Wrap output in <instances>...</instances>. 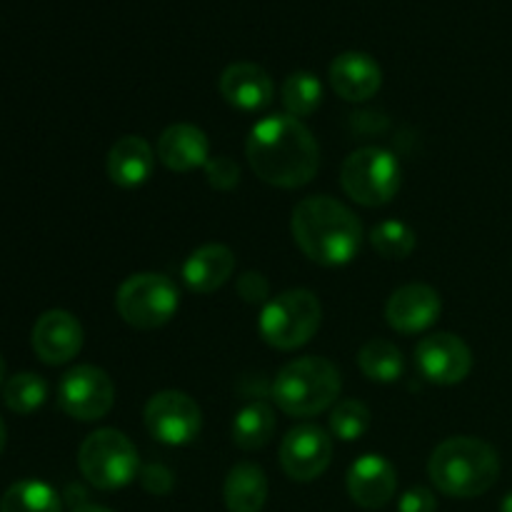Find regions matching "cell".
<instances>
[{
  "mask_svg": "<svg viewBox=\"0 0 512 512\" xmlns=\"http://www.w3.org/2000/svg\"><path fill=\"white\" fill-rule=\"evenodd\" d=\"M245 155L263 183L275 188H300L320 168V148L308 128L293 115H268L253 125Z\"/></svg>",
  "mask_w": 512,
  "mask_h": 512,
  "instance_id": "obj_1",
  "label": "cell"
},
{
  "mask_svg": "<svg viewBox=\"0 0 512 512\" xmlns=\"http://www.w3.org/2000/svg\"><path fill=\"white\" fill-rule=\"evenodd\" d=\"M293 240L305 258L325 268L348 265L363 245L358 215L330 195H310L293 208Z\"/></svg>",
  "mask_w": 512,
  "mask_h": 512,
  "instance_id": "obj_2",
  "label": "cell"
},
{
  "mask_svg": "<svg viewBox=\"0 0 512 512\" xmlns=\"http://www.w3.org/2000/svg\"><path fill=\"white\" fill-rule=\"evenodd\" d=\"M428 475L435 488L450 498H478L498 480V450L470 435L448 438L430 455Z\"/></svg>",
  "mask_w": 512,
  "mask_h": 512,
  "instance_id": "obj_3",
  "label": "cell"
},
{
  "mask_svg": "<svg viewBox=\"0 0 512 512\" xmlns=\"http://www.w3.org/2000/svg\"><path fill=\"white\" fill-rule=\"evenodd\" d=\"M343 380L340 370L320 355H305L285 363L273 380L275 405L293 418H310L338 400Z\"/></svg>",
  "mask_w": 512,
  "mask_h": 512,
  "instance_id": "obj_4",
  "label": "cell"
},
{
  "mask_svg": "<svg viewBox=\"0 0 512 512\" xmlns=\"http://www.w3.org/2000/svg\"><path fill=\"white\" fill-rule=\"evenodd\" d=\"M83 478L98 490H120L140 475V458L133 440L113 428H100L78 450Z\"/></svg>",
  "mask_w": 512,
  "mask_h": 512,
  "instance_id": "obj_5",
  "label": "cell"
},
{
  "mask_svg": "<svg viewBox=\"0 0 512 512\" xmlns=\"http://www.w3.org/2000/svg\"><path fill=\"white\" fill-rule=\"evenodd\" d=\"M323 308L315 293L305 288L285 290L270 300L258 320V330L270 348L295 350L308 343L320 328Z\"/></svg>",
  "mask_w": 512,
  "mask_h": 512,
  "instance_id": "obj_6",
  "label": "cell"
},
{
  "mask_svg": "<svg viewBox=\"0 0 512 512\" xmlns=\"http://www.w3.org/2000/svg\"><path fill=\"white\" fill-rule=\"evenodd\" d=\"M115 308L128 325L138 330L163 328L180 308V293L163 273H135L115 293Z\"/></svg>",
  "mask_w": 512,
  "mask_h": 512,
  "instance_id": "obj_7",
  "label": "cell"
},
{
  "mask_svg": "<svg viewBox=\"0 0 512 512\" xmlns=\"http://www.w3.org/2000/svg\"><path fill=\"white\" fill-rule=\"evenodd\" d=\"M340 185L355 203L365 208L388 205L400 190V163L385 148L353 150L340 168Z\"/></svg>",
  "mask_w": 512,
  "mask_h": 512,
  "instance_id": "obj_8",
  "label": "cell"
},
{
  "mask_svg": "<svg viewBox=\"0 0 512 512\" xmlns=\"http://www.w3.org/2000/svg\"><path fill=\"white\" fill-rule=\"evenodd\" d=\"M143 420L148 433L158 443L170 448L190 445L203 428L200 405L183 390H163L148 400L143 410Z\"/></svg>",
  "mask_w": 512,
  "mask_h": 512,
  "instance_id": "obj_9",
  "label": "cell"
},
{
  "mask_svg": "<svg viewBox=\"0 0 512 512\" xmlns=\"http://www.w3.org/2000/svg\"><path fill=\"white\" fill-rule=\"evenodd\" d=\"M115 385L103 368L75 365L60 378L58 405L65 415L83 423L105 418L113 410Z\"/></svg>",
  "mask_w": 512,
  "mask_h": 512,
  "instance_id": "obj_10",
  "label": "cell"
},
{
  "mask_svg": "<svg viewBox=\"0 0 512 512\" xmlns=\"http://www.w3.org/2000/svg\"><path fill=\"white\" fill-rule=\"evenodd\" d=\"M333 460V438L320 425L305 423L290 430L280 443V465L298 483H310L328 470Z\"/></svg>",
  "mask_w": 512,
  "mask_h": 512,
  "instance_id": "obj_11",
  "label": "cell"
},
{
  "mask_svg": "<svg viewBox=\"0 0 512 512\" xmlns=\"http://www.w3.org/2000/svg\"><path fill=\"white\" fill-rule=\"evenodd\" d=\"M415 365L428 383L458 385L473 370V353L458 335L433 333L415 348Z\"/></svg>",
  "mask_w": 512,
  "mask_h": 512,
  "instance_id": "obj_12",
  "label": "cell"
},
{
  "mask_svg": "<svg viewBox=\"0 0 512 512\" xmlns=\"http://www.w3.org/2000/svg\"><path fill=\"white\" fill-rule=\"evenodd\" d=\"M30 340L45 365H65L83 350V325L68 310H48L35 320Z\"/></svg>",
  "mask_w": 512,
  "mask_h": 512,
  "instance_id": "obj_13",
  "label": "cell"
},
{
  "mask_svg": "<svg viewBox=\"0 0 512 512\" xmlns=\"http://www.w3.org/2000/svg\"><path fill=\"white\" fill-rule=\"evenodd\" d=\"M440 303L438 290L425 283H410L395 290L385 305V320L398 333H423L438 323Z\"/></svg>",
  "mask_w": 512,
  "mask_h": 512,
  "instance_id": "obj_14",
  "label": "cell"
},
{
  "mask_svg": "<svg viewBox=\"0 0 512 512\" xmlns=\"http://www.w3.org/2000/svg\"><path fill=\"white\" fill-rule=\"evenodd\" d=\"M398 488V473L383 455L368 453L355 460L348 470V493L353 503L365 510H378L393 500Z\"/></svg>",
  "mask_w": 512,
  "mask_h": 512,
  "instance_id": "obj_15",
  "label": "cell"
},
{
  "mask_svg": "<svg viewBox=\"0 0 512 512\" xmlns=\"http://www.w3.org/2000/svg\"><path fill=\"white\" fill-rule=\"evenodd\" d=\"M330 85L343 100L363 103V100H370L380 90L383 70L368 53L348 50V53H340L330 63Z\"/></svg>",
  "mask_w": 512,
  "mask_h": 512,
  "instance_id": "obj_16",
  "label": "cell"
},
{
  "mask_svg": "<svg viewBox=\"0 0 512 512\" xmlns=\"http://www.w3.org/2000/svg\"><path fill=\"white\" fill-rule=\"evenodd\" d=\"M225 103L238 110H263L273 103L275 85L270 75L255 63H233L223 70L218 80Z\"/></svg>",
  "mask_w": 512,
  "mask_h": 512,
  "instance_id": "obj_17",
  "label": "cell"
},
{
  "mask_svg": "<svg viewBox=\"0 0 512 512\" xmlns=\"http://www.w3.org/2000/svg\"><path fill=\"white\" fill-rule=\"evenodd\" d=\"M158 160L173 173L205 168L210 160V140L198 125L175 123L158 138Z\"/></svg>",
  "mask_w": 512,
  "mask_h": 512,
  "instance_id": "obj_18",
  "label": "cell"
},
{
  "mask_svg": "<svg viewBox=\"0 0 512 512\" xmlns=\"http://www.w3.org/2000/svg\"><path fill=\"white\" fill-rule=\"evenodd\" d=\"M235 270V255L228 245L208 243L193 250L190 258L183 263V283L193 293L208 295L223 288Z\"/></svg>",
  "mask_w": 512,
  "mask_h": 512,
  "instance_id": "obj_19",
  "label": "cell"
},
{
  "mask_svg": "<svg viewBox=\"0 0 512 512\" xmlns=\"http://www.w3.org/2000/svg\"><path fill=\"white\" fill-rule=\"evenodd\" d=\"M155 168V150L140 135H123L108 153V178L120 188H140Z\"/></svg>",
  "mask_w": 512,
  "mask_h": 512,
  "instance_id": "obj_20",
  "label": "cell"
},
{
  "mask_svg": "<svg viewBox=\"0 0 512 512\" xmlns=\"http://www.w3.org/2000/svg\"><path fill=\"white\" fill-rule=\"evenodd\" d=\"M225 505L230 512H260L268 500V478L255 463H238L225 478Z\"/></svg>",
  "mask_w": 512,
  "mask_h": 512,
  "instance_id": "obj_21",
  "label": "cell"
},
{
  "mask_svg": "<svg viewBox=\"0 0 512 512\" xmlns=\"http://www.w3.org/2000/svg\"><path fill=\"white\" fill-rule=\"evenodd\" d=\"M275 433V413L263 400L243 405L233 420V440L240 450H260Z\"/></svg>",
  "mask_w": 512,
  "mask_h": 512,
  "instance_id": "obj_22",
  "label": "cell"
},
{
  "mask_svg": "<svg viewBox=\"0 0 512 512\" xmlns=\"http://www.w3.org/2000/svg\"><path fill=\"white\" fill-rule=\"evenodd\" d=\"M358 368L373 383H395L403 378L405 360L398 345L385 338H373L358 350Z\"/></svg>",
  "mask_w": 512,
  "mask_h": 512,
  "instance_id": "obj_23",
  "label": "cell"
},
{
  "mask_svg": "<svg viewBox=\"0 0 512 512\" xmlns=\"http://www.w3.org/2000/svg\"><path fill=\"white\" fill-rule=\"evenodd\" d=\"M0 512H63V503L43 480H20L5 490Z\"/></svg>",
  "mask_w": 512,
  "mask_h": 512,
  "instance_id": "obj_24",
  "label": "cell"
},
{
  "mask_svg": "<svg viewBox=\"0 0 512 512\" xmlns=\"http://www.w3.org/2000/svg\"><path fill=\"white\" fill-rule=\"evenodd\" d=\"M280 100H283L285 110L293 118H308L323 103V83L315 78L313 73H305V70H298V73L288 75L283 80V88H280Z\"/></svg>",
  "mask_w": 512,
  "mask_h": 512,
  "instance_id": "obj_25",
  "label": "cell"
},
{
  "mask_svg": "<svg viewBox=\"0 0 512 512\" xmlns=\"http://www.w3.org/2000/svg\"><path fill=\"white\" fill-rule=\"evenodd\" d=\"M370 245L385 260H405L418 245V235L403 220H383L370 230Z\"/></svg>",
  "mask_w": 512,
  "mask_h": 512,
  "instance_id": "obj_26",
  "label": "cell"
},
{
  "mask_svg": "<svg viewBox=\"0 0 512 512\" xmlns=\"http://www.w3.org/2000/svg\"><path fill=\"white\" fill-rule=\"evenodd\" d=\"M48 400V383L35 373H18L3 388L5 408L18 415H30Z\"/></svg>",
  "mask_w": 512,
  "mask_h": 512,
  "instance_id": "obj_27",
  "label": "cell"
},
{
  "mask_svg": "<svg viewBox=\"0 0 512 512\" xmlns=\"http://www.w3.org/2000/svg\"><path fill=\"white\" fill-rule=\"evenodd\" d=\"M370 410L360 400H340L330 413V433L343 443H355L370 428Z\"/></svg>",
  "mask_w": 512,
  "mask_h": 512,
  "instance_id": "obj_28",
  "label": "cell"
},
{
  "mask_svg": "<svg viewBox=\"0 0 512 512\" xmlns=\"http://www.w3.org/2000/svg\"><path fill=\"white\" fill-rule=\"evenodd\" d=\"M205 175L215 190H233L240 183V165L230 155H218L205 163Z\"/></svg>",
  "mask_w": 512,
  "mask_h": 512,
  "instance_id": "obj_29",
  "label": "cell"
},
{
  "mask_svg": "<svg viewBox=\"0 0 512 512\" xmlns=\"http://www.w3.org/2000/svg\"><path fill=\"white\" fill-rule=\"evenodd\" d=\"M138 478H140V485H143L150 495H168L175 485L173 473H170L163 463L143 465Z\"/></svg>",
  "mask_w": 512,
  "mask_h": 512,
  "instance_id": "obj_30",
  "label": "cell"
},
{
  "mask_svg": "<svg viewBox=\"0 0 512 512\" xmlns=\"http://www.w3.org/2000/svg\"><path fill=\"white\" fill-rule=\"evenodd\" d=\"M438 510V500H435L433 490L415 485V488L405 490L398 500V512H435Z\"/></svg>",
  "mask_w": 512,
  "mask_h": 512,
  "instance_id": "obj_31",
  "label": "cell"
},
{
  "mask_svg": "<svg viewBox=\"0 0 512 512\" xmlns=\"http://www.w3.org/2000/svg\"><path fill=\"white\" fill-rule=\"evenodd\" d=\"M238 293L245 303H265L270 295V283L265 275L260 273H243L238 278Z\"/></svg>",
  "mask_w": 512,
  "mask_h": 512,
  "instance_id": "obj_32",
  "label": "cell"
},
{
  "mask_svg": "<svg viewBox=\"0 0 512 512\" xmlns=\"http://www.w3.org/2000/svg\"><path fill=\"white\" fill-rule=\"evenodd\" d=\"M73 512H113V510L103 508V505H90V503H85V505H80V508H75Z\"/></svg>",
  "mask_w": 512,
  "mask_h": 512,
  "instance_id": "obj_33",
  "label": "cell"
},
{
  "mask_svg": "<svg viewBox=\"0 0 512 512\" xmlns=\"http://www.w3.org/2000/svg\"><path fill=\"white\" fill-rule=\"evenodd\" d=\"M500 512H512V490L508 495H505L503 503H500Z\"/></svg>",
  "mask_w": 512,
  "mask_h": 512,
  "instance_id": "obj_34",
  "label": "cell"
},
{
  "mask_svg": "<svg viewBox=\"0 0 512 512\" xmlns=\"http://www.w3.org/2000/svg\"><path fill=\"white\" fill-rule=\"evenodd\" d=\"M5 438H8V433H5V423H3V418H0V453H3V448H5Z\"/></svg>",
  "mask_w": 512,
  "mask_h": 512,
  "instance_id": "obj_35",
  "label": "cell"
},
{
  "mask_svg": "<svg viewBox=\"0 0 512 512\" xmlns=\"http://www.w3.org/2000/svg\"><path fill=\"white\" fill-rule=\"evenodd\" d=\"M3 380H5V360L3 355H0V385H3Z\"/></svg>",
  "mask_w": 512,
  "mask_h": 512,
  "instance_id": "obj_36",
  "label": "cell"
}]
</instances>
